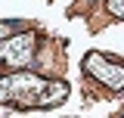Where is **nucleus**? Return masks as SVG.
<instances>
[{"label":"nucleus","instance_id":"nucleus-2","mask_svg":"<svg viewBox=\"0 0 124 118\" xmlns=\"http://www.w3.org/2000/svg\"><path fill=\"white\" fill-rule=\"evenodd\" d=\"M108 9H112L115 16H121V19H124V0H108Z\"/></svg>","mask_w":124,"mask_h":118},{"label":"nucleus","instance_id":"nucleus-1","mask_svg":"<svg viewBox=\"0 0 124 118\" xmlns=\"http://www.w3.org/2000/svg\"><path fill=\"white\" fill-rule=\"evenodd\" d=\"M87 68H90L99 81H106L108 87H124V65H118V62H108V59H102L99 53H90L87 56Z\"/></svg>","mask_w":124,"mask_h":118}]
</instances>
